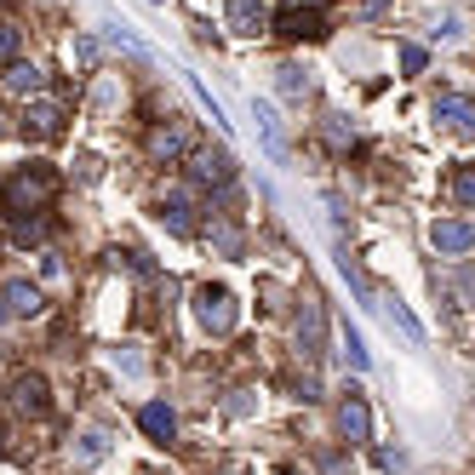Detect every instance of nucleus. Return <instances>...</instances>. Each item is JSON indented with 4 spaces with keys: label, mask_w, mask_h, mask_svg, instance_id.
I'll return each mask as SVG.
<instances>
[{
    "label": "nucleus",
    "mask_w": 475,
    "mask_h": 475,
    "mask_svg": "<svg viewBox=\"0 0 475 475\" xmlns=\"http://www.w3.org/2000/svg\"><path fill=\"white\" fill-rule=\"evenodd\" d=\"M424 63H429V52L418 40H401V75H424Z\"/></svg>",
    "instance_id": "26"
},
{
    "label": "nucleus",
    "mask_w": 475,
    "mask_h": 475,
    "mask_svg": "<svg viewBox=\"0 0 475 475\" xmlns=\"http://www.w3.org/2000/svg\"><path fill=\"white\" fill-rule=\"evenodd\" d=\"M52 195H58V172L52 166H24V172H12V178H6V189H0L6 212H17V218H24V212H40Z\"/></svg>",
    "instance_id": "1"
},
{
    "label": "nucleus",
    "mask_w": 475,
    "mask_h": 475,
    "mask_svg": "<svg viewBox=\"0 0 475 475\" xmlns=\"http://www.w3.org/2000/svg\"><path fill=\"white\" fill-rule=\"evenodd\" d=\"M252 413H258V396L252 390H241V396L229 401V418H252Z\"/></svg>",
    "instance_id": "32"
},
{
    "label": "nucleus",
    "mask_w": 475,
    "mask_h": 475,
    "mask_svg": "<svg viewBox=\"0 0 475 475\" xmlns=\"http://www.w3.org/2000/svg\"><path fill=\"white\" fill-rule=\"evenodd\" d=\"M115 366H121L126 378H143V355L132 350V343H126V350H115Z\"/></svg>",
    "instance_id": "28"
},
{
    "label": "nucleus",
    "mask_w": 475,
    "mask_h": 475,
    "mask_svg": "<svg viewBox=\"0 0 475 475\" xmlns=\"http://www.w3.org/2000/svg\"><path fill=\"white\" fill-rule=\"evenodd\" d=\"M224 24H229L235 35H264V29H269V6H264V0H229V6H224Z\"/></svg>",
    "instance_id": "10"
},
{
    "label": "nucleus",
    "mask_w": 475,
    "mask_h": 475,
    "mask_svg": "<svg viewBox=\"0 0 475 475\" xmlns=\"http://www.w3.org/2000/svg\"><path fill=\"white\" fill-rule=\"evenodd\" d=\"M338 429H343V441H373V413H366L361 396H350L338 406Z\"/></svg>",
    "instance_id": "14"
},
{
    "label": "nucleus",
    "mask_w": 475,
    "mask_h": 475,
    "mask_svg": "<svg viewBox=\"0 0 475 475\" xmlns=\"http://www.w3.org/2000/svg\"><path fill=\"white\" fill-rule=\"evenodd\" d=\"M0 304H6V315H40V287H29V280H6Z\"/></svg>",
    "instance_id": "16"
},
{
    "label": "nucleus",
    "mask_w": 475,
    "mask_h": 475,
    "mask_svg": "<svg viewBox=\"0 0 475 475\" xmlns=\"http://www.w3.org/2000/svg\"><path fill=\"white\" fill-rule=\"evenodd\" d=\"M40 80H47V75H40L35 63H6V69H0V86H6L12 98H24V103L40 98Z\"/></svg>",
    "instance_id": "12"
},
{
    "label": "nucleus",
    "mask_w": 475,
    "mask_h": 475,
    "mask_svg": "<svg viewBox=\"0 0 475 475\" xmlns=\"http://www.w3.org/2000/svg\"><path fill=\"white\" fill-rule=\"evenodd\" d=\"M195 321L212 332V338H229L235 332V321H241V304H235V292L229 287H195Z\"/></svg>",
    "instance_id": "2"
},
{
    "label": "nucleus",
    "mask_w": 475,
    "mask_h": 475,
    "mask_svg": "<svg viewBox=\"0 0 475 475\" xmlns=\"http://www.w3.org/2000/svg\"><path fill=\"white\" fill-rule=\"evenodd\" d=\"M429 247H436L441 258H464V252H475V224L436 218V224H429Z\"/></svg>",
    "instance_id": "6"
},
{
    "label": "nucleus",
    "mask_w": 475,
    "mask_h": 475,
    "mask_svg": "<svg viewBox=\"0 0 475 475\" xmlns=\"http://www.w3.org/2000/svg\"><path fill=\"white\" fill-rule=\"evenodd\" d=\"M138 429H143L149 441H172V436H178V413H172L166 401H149L143 413H138Z\"/></svg>",
    "instance_id": "13"
},
{
    "label": "nucleus",
    "mask_w": 475,
    "mask_h": 475,
    "mask_svg": "<svg viewBox=\"0 0 475 475\" xmlns=\"http://www.w3.org/2000/svg\"><path fill=\"white\" fill-rule=\"evenodd\" d=\"M280 475H304V470H280Z\"/></svg>",
    "instance_id": "37"
},
{
    "label": "nucleus",
    "mask_w": 475,
    "mask_h": 475,
    "mask_svg": "<svg viewBox=\"0 0 475 475\" xmlns=\"http://www.w3.org/2000/svg\"><path fill=\"white\" fill-rule=\"evenodd\" d=\"M429 35H436V40H459V35H464V17L447 12V17H436V29H429Z\"/></svg>",
    "instance_id": "30"
},
{
    "label": "nucleus",
    "mask_w": 475,
    "mask_h": 475,
    "mask_svg": "<svg viewBox=\"0 0 475 475\" xmlns=\"http://www.w3.org/2000/svg\"><path fill=\"white\" fill-rule=\"evenodd\" d=\"M12 47H17V29H12V24H0V58H12Z\"/></svg>",
    "instance_id": "35"
},
{
    "label": "nucleus",
    "mask_w": 475,
    "mask_h": 475,
    "mask_svg": "<svg viewBox=\"0 0 475 475\" xmlns=\"http://www.w3.org/2000/svg\"><path fill=\"white\" fill-rule=\"evenodd\" d=\"M149 155H155V161H178V155H189V132H184V126H161V132L149 138Z\"/></svg>",
    "instance_id": "19"
},
{
    "label": "nucleus",
    "mask_w": 475,
    "mask_h": 475,
    "mask_svg": "<svg viewBox=\"0 0 475 475\" xmlns=\"http://www.w3.org/2000/svg\"><path fill=\"white\" fill-rule=\"evenodd\" d=\"M327 138H332V143L343 149V143H350V138H355V126H350V121H343V115H327Z\"/></svg>",
    "instance_id": "31"
},
{
    "label": "nucleus",
    "mask_w": 475,
    "mask_h": 475,
    "mask_svg": "<svg viewBox=\"0 0 475 475\" xmlns=\"http://www.w3.org/2000/svg\"><path fill=\"white\" fill-rule=\"evenodd\" d=\"M429 115H436V121L447 126V132H464V138H475V98H464V92H436Z\"/></svg>",
    "instance_id": "5"
},
{
    "label": "nucleus",
    "mask_w": 475,
    "mask_h": 475,
    "mask_svg": "<svg viewBox=\"0 0 475 475\" xmlns=\"http://www.w3.org/2000/svg\"><path fill=\"white\" fill-rule=\"evenodd\" d=\"M206 235H212V247H218L224 258H241L247 252V241H241V229H235V224H212Z\"/></svg>",
    "instance_id": "23"
},
{
    "label": "nucleus",
    "mask_w": 475,
    "mask_h": 475,
    "mask_svg": "<svg viewBox=\"0 0 475 475\" xmlns=\"http://www.w3.org/2000/svg\"><path fill=\"white\" fill-rule=\"evenodd\" d=\"M115 103H121V86H115V75H98V92H92V110H98V115H110V110H115Z\"/></svg>",
    "instance_id": "24"
},
{
    "label": "nucleus",
    "mask_w": 475,
    "mask_h": 475,
    "mask_svg": "<svg viewBox=\"0 0 475 475\" xmlns=\"http://www.w3.org/2000/svg\"><path fill=\"white\" fill-rule=\"evenodd\" d=\"M103 40L121 47V52H132V58H149V40H143L132 24H121V17H103Z\"/></svg>",
    "instance_id": "17"
},
{
    "label": "nucleus",
    "mask_w": 475,
    "mask_h": 475,
    "mask_svg": "<svg viewBox=\"0 0 475 475\" xmlns=\"http://www.w3.org/2000/svg\"><path fill=\"white\" fill-rule=\"evenodd\" d=\"M75 63H80V69H92V63H98V40L92 35H75Z\"/></svg>",
    "instance_id": "29"
},
{
    "label": "nucleus",
    "mask_w": 475,
    "mask_h": 475,
    "mask_svg": "<svg viewBox=\"0 0 475 475\" xmlns=\"http://www.w3.org/2000/svg\"><path fill=\"white\" fill-rule=\"evenodd\" d=\"M452 195H459L464 206H475V161L459 166V178H452Z\"/></svg>",
    "instance_id": "27"
},
{
    "label": "nucleus",
    "mask_w": 475,
    "mask_h": 475,
    "mask_svg": "<svg viewBox=\"0 0 475 475\" xmlns=\"http://www.w3.org/2000/svg\"><path fill=\"white\" fill-rule=\"evenodd\" d=\"M103 459H110V436H103V429H86V436L75 441V470H92Z\"/></svg>",
    "instance_id": "21"
},
{
    "label": "nucleus",
    "mask_w": 475,
    "mask_h": 475,
    "mask_svg": "<svg viewBox=\"0 0 475 475\" xmlns=\"http://www.w3.org/2000/svg\"><path fill=\"white\" fill-rule=\"evenodd\" d=\"M373 310H378L384 321H390V327H396V332H401L406 343H413V350H424V327H418V315H413V310H406V304H401V298H396V292H384V298H373Z\"/></svg>",
    "instance_id": "8"
},
{
    "label": "nucleus",
    "mask_w": 475,
    "mask_h": 475,
    "mask_svg": "<svg viewBox=\"0 0 475 475\" xmlns=\"http://www.w3.org/2000/svg\"><path fill=\"white\" fill-rule=\"evenodd\" d=\"M189 92H195V103H201V110L212 115V126H218V132H229V121H224V103L212 98V86H206L201 75H189Z\"/></svg>",
    "instance_id": "22"
},
{
    "label": "nucleus",
    "mask_w": 475,
    "mask_h": 475,
    "mask_svg": "<svg viewBox=\"0 0 475 475\" xmlns=\"http://www.w3.org/2000/svg\"><path fill=\"white\" fill-rule=\"evenodd\" d=\"M189 178L195 184H212V189H229L235 184V155L229 149H189Z\"/></svg>",
    "instance_id": "4"
},
{
    "label": "nucleus",
    "mask_w": 475,
    "mask_h": 475,
    "mask_svg": "<svg viewBox=\"0 0 475 475\" xmlns=\"http://www.w3.org/2000/svg\"><path fill=\"white\" fill-rule=\"evenodd\" d=\"M155 6H166V0H155Z\"/></svg>",
    "instance_id": "38"
},
{
    "label": "nucleus",
    "mask_w": 475,
    "mask_h": 475,
    "mask_svg": "<svg viewBox=\"0 0 475 475\" xmlns=\"http://www.w3.org/2000/svg\"><path fill=\"white\" fill-rule=\"evenodd\" d=\"M338 343H343V366H350V373H366V366H373V350H366V338L350 327V321H343V327H338Z\"/></svg>",
    "instance_id": "18"
},
{
    "label": "nucleus",
    "mask_w": 475,
    "mask_h": 475,
    "mask_svg": "<svg viewBox=\"0 0 475 475\" xmlns=\"http://www.w3.org/2000/svg\"><path fill=\"white\" fill-rule=\"evenodd\" d=\"M12 413H47V378L40 373H17L12 378Z\"/></svg>",
    "instance_id": "11"
},
{
    "label": "nucleus",
    "mask_w": 475,
    "mask_h": 475,
    "mask_svg": "<svg viewBox=\"0 0 475 475\" xmlns=\"http://www.w3.org/2000/svg\"><path fill=\"white\" fill-rule=\"evenodd\" d=\"M252 126H258V143H264V155H269L275 166H287L292 155H287V132H280V115L269 110V103H258V98H252Z\"/></svg>",
    "instance_id": "7"
},
{
    "label": "nucleus",
    "mask_w": 475,
    "mask_h": 475,
    "mask_svg": "<svg viewBox=\"0 0 475 475\" xmlns=\"http://www.w3.org/2000/svg\"><path fill=\"white\" fill-rule=\"evenodd\" d=\"M401 464H406L401 447H378V470H401Z\"/></svg>",
    "instance_id": "33"
},
{
    "label": "nucleus",
    "mask_w": 475,
    "mask_h": 475,
    "mask_svg": "<svg viewBox=\"0 0 475 475\" xmlns=\"http://www.w3.org/2000/svg\"><path fill=\"white\" fill-rule=\"evenodd\" d=\"M24 132L29 138H58L63 132V103H52V98L24 103Z\"/></svg>",
    "instance_id": "9"
},
{
    "label": "nucleus",
    "mask_w": 475,
    "mask_h": 475,
    "mask_svg": "<svg viewBox=\"0 0 475 475\" xmlns=\"http://www.w3.org/2000/svg\"><path fill=\"white\" fill-rule=\"evenodd\" d=\"M161 224H166L172 235H189V229H195V201H189L184 189H172V195L161 201Z\"/></svg>",
    "instance_id": "15"
},
{
    "label": "nucleus",
    "mask_w": 475,
    "mask_h": 475,
    "mask_svg": "<svg viewBox=\"0 0 475 475\" xmlns=\"http://www.w3.org/2000/svg\"><path fill=\"white\" fill-rule=\"evenodd\" d=\"M298 355L304 361L327 355V310H321L315 292H304V304H298Z\"/></svg>",
    "instance_id": "3"
},
{
    "label": "nucleus",
    "mask_w": 475,
    "mask_h": 475,
    "mask_svg": "<svg viewBox=\"0 0 475 475\" xmlns=\"http://www.w3.org/2000/svg\"><path fill=\"white\" fill-rule=\"evenodd\" d=\"M80 178L98 184V178H103V161H98V155H80Z\"/></svg>",
    "instance_id": "34"
},
{
    "label": "nucleus",
    "mask_w": 475,
    "mask_h": 475,
    "mask_svg": "<svg viewBox=\"0 0 475 475\" xmlns=\"http://www.w3.org/2000/svg\"><path fill=\"white\" fill-rule=\"evenodd\" d=\"M275 86H280V98H292V103H298V98H310V86H315V80H310L304 63H280V69H275Z\"/></svg>",
    "instance_id": "20"
},
{
    "label": "nucleus",
    "mask_w": 475,
    "mask_h": 475,
    "mask_svg": "<svg viewBox=\"0 0 475 475\" xmlns=\"http://www.w3.org/2000/svg\"><path fill=\"white\" fill-rule=\"evenodd\" d=\"M280 24H287V35H321V17H315V12H304V6L287 12Z\"/></svg>",
    "instance_id": "25"
},
{
    "label": "nucleus",
    "mask_w": 475,
    "mask_h": 475,
    "mask_svg": "<svg viewBox=\"0 0 475 475\" xmlns=\"http://www.w3.org/2000/svg\"><path fill=\"white\" fill-rule=\"evenodd\" d=\"M0 138H6V115H0Z\"/></svg>",
    "instance_id": "36"
}]
</instances>
